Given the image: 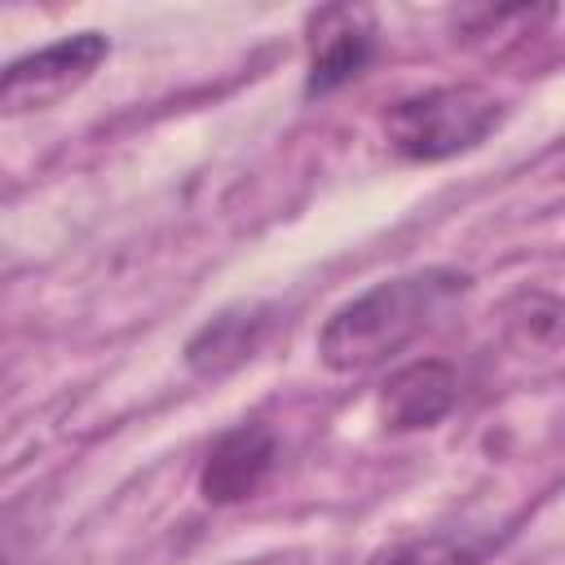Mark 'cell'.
I'll list each match as a JSON object with an SVG mask.
<instances>
[{"instance_id":"cell-1","label":"cell","mask_w":565,"mask_h":565,"mask_svg":"<svg viewBox=\"0 0 565 565\" xmlns=\"http://www.w3.org/2000/svg\"><path fill=\"white\" fill-rule=\"evenodd\" d=\"M463 296H468V274L446 265L384 278L322 322L318 358L340 375L371 371L393 353H402L406 344H415L424 331H433Z\"/></svg>"},{"instance_id":"cell-2","label":"cell","mask_w":565,"mask_h":565,"mask_svg":"<svg viewBox=\"0 0 565 565\" xmlns=\"http://www.w3.org/2000/svg\"><path fill=\"white\" fill-rule=\"evenodd\" d=\"M499 124L503 102L477 84L424 88L384 110V137L411 163H441L463 150H477Z\"/></svg>"},{"instance_id":"cell-3","label":"cell","mask_w":565,"mask_h":565,"mask_svg":"<svg viewBox=\"0 0 565 565\" xmlns=\"http://www.w3.org/2000/svg\"><path fill=\"white\" fill-rule=\"evenodd\" d=\"M110 40L102 31L62 35L0 71V115H31L79 93L93 71L106 62Z\"/></svg>"},{"instance_id":"cell-4","label":"cell","mask_w":565,"mask_h":565,"mask_svg":"<svg viewBox=\"0 0 565 565\" xmlns=\"http://www.w3.org/2000/svg\"><path fill=\"white\" fill-rule=\"evenodd\" d=\"M274 459H278V441L265 424H234L212 441L199 468V494L216 508L243 503L265 486Z\"/></svg>"},{"instance_id":"cell-5","label":"cell","mask_w":565,"mask_h":565,"mask_svg":"<svg viewBox=\"0 0 565 565\" xmlns=\"http://www.w3.org/2000/svg\"><path fill=\"white\" fill-rule=\"evenodd\" d=\"M459 397V375L450 362L424 358L411 362L402 371H393L380 388V424L388 433H415V428H433L437 419L450 415Z\"/></svg>"},{"instance_id":"cell-6","label":"cell","mask_w":565,"mask_h":565,"mask_svg":"<svg viewBox=\"0 0 565 565\" xmlns=\"http://www.w3.org/2000/svg\"><path fill=\"white\" fill-rule=\"evenodd\" d=\"M371 18L358 13V9H327L318 13V26H313V57H309V79H305V93L309 97H322V93H335L340 84L358 79L371 62Z\"/></svg>"},{"instance_id":"cell-7","label":"cell","mask_w":565,"mask_h":565,"mask_svg":"<svg viewBox=\"0 0 565 565\" xmlns=\"http://www.w3.org/2000/svg\"><path fill=\"white\" fill-rule=\"evenodd\" d=\"M265 331H269V309L265 305H230L190 335L185 362H190L194 375H225L260 349Z\"/></svg>"},{"instance_id":"cell-8","label":"cell","mask_w":565,"mask_h":565,"mask_svg":"<svg viewBox=\"0 0 565 565\" xmlns=\"http://www.w3.org/2000/svg\"><path fill=\"white\" fill-rule=\"evenodd\" d=\"M366 565H481V547L459 534H419L380 547Z\"/></svg>"},{"instance_id":"cell-9","label":"cell","mask_w":565,"mask_h":565,"mask_svg":"<svg viewBox=\"0 0 565 565\" xmlns=\"http://www.w3.org/2000/svg\"><path fill=\"white\" fill-rule=\"evenodd\" d=\"M0 565H18V552H13L4 539H0Z\"/></svg>"}]
</instances>
